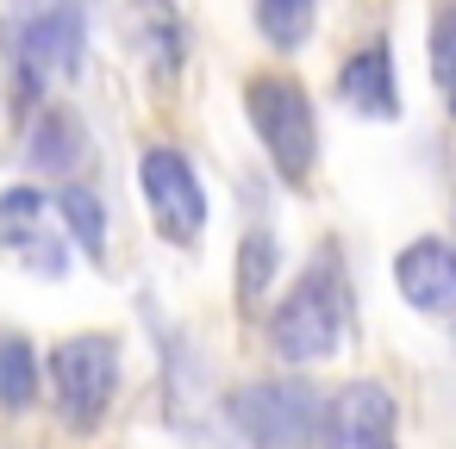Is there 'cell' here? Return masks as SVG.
I'll use <instances>...</instances> for the list:
<instances>
[{"instance_id": "e0dca14e", "label": "cell", "mask_w": 456, "mask_h": 449, "mask_svg": "<svg viewBox=\"0 0 456 449\" xmlns=\"http://www.w3.org/2000/svg\"><path fill=\"white\" fill-rule=\"evenodd\" d=\"M269 275H275V237L269 231H244V244H238V306H256Z\"/></svg>"}, {"instance_id": "52a82bcc", "label": "cell", "mask_w": 456, "mask_h": 449, "mask_svg": "<svg viewBox=\"0 0 456 449\" xmlns=\"http://www.w3.org/2000/svg\"><path fill=\"white\" fill-rule=\"evenodd\" d=\"M0 250H7L20 269L45 275V281H63L69 269V244L51 219V200L38 188H7L0 194Z\"/></svg>"}, {"instance_id": "7a4b0ae2", "label": "cell", "mask_w": 456, "mask_h": 449, "mask_svg": "<svg viewBox=\"0 0 456 449\" xmlns=\"http://www.w3.org/2000/svg\"><path fill=\"white\" fill-rule=\"evenodd\" d=\"M244 113L275 163V175L288 188H300L313 175V156H319V125H313V100L294 76H250L244 82Z\"/></svg>"}, {"instance_id": "8fae6325", "label": "cell", "mask_w": 456, "mask_h": 449, "mask_svg": "<svg viewBox=\"0 0 456 449\" xmlns=\"http://www.w3.org/2000/svg\"><path fill=\"white\" fill-rule=\"evenodd\" d=\"M126 38H132V51H138L157 76H175V63H182V20H175L169 0H132Z\"/></svg>"}, {"instance_id": "277c9868", "label": "cell", "mask_w": 456, "mask_h": 449, "mask_svg": "<svg viewBox=\"0 0 456 449\" xmlns=\"http://www.w3.org/2000/svg\"><path fill=\"white\" fill-rule=\"evenodd\" d=\"M138 194H144V212H151L157 237H169L175 250L200 244V231H207V188H200V175L188 169V156L175 144H151L138 156Z\"/></svg>"}, {"instance_id": "30bf717a", "label": "cell", "mask_w": 456, "mask_h": 449, "mask_svg": "<svg viewBox=\"0 0 456 449\" xmlns=\"http://www.w3.org/2000/svg\"><path fill=\"white\" fill-rule=\"evenodd\" d=\"M338 94H344V107L350 113H362V119H394L400 113V88H394V51L375 38V44H362L344 69H338Z\"/></svg>"}, {"instance_id": "5b68a950", "label": "cell", "mask_w": 456, "mask_h": 449, "mask_svg": "<svg viewBox=\"0 0 456 449\" xmlns=\"http://www.w3.org/2000/svg\"><path fill=\"white\" fill-rule=\"evenodd\" d=\"M88 51V0H51L45 13H32L13 38V63H20V88L26 100L51 82H69L82 69Z\"/></svg>"}, {"instance_id": "9c48e42d", "label": "cell", "mask_w": 456, "mask_h": 449, "mask_svg": "<svg viewBox=\"0 0 456 449\" xmlns=\"http://www.w3.org/2000/svg\"><path fill=\"white\" fill-rule=\"evenodd\" d=\"M394 281L406 293V306L431 312V318H456V244L444 237H419L394 256Z\"/></svg>"}, {"instance_id": "6da1fadb", "label": "cell", "mask_w": 456, "mask_h": 449, "mask_svg": "<svg viewBox=\"0 0 456 449\" xmlns=\"http://www.w3.org/2000/svg\"><path fill=\"white\" fill-rule=\"evenodd\" d=\"M344 331H350V281H344V262L338 250H325L294 287L288 300L275 306L269 318V349L281 362H325L344 349Z\"/></svg>"}, {"instance_id": "ba28073f", "label": "cell", "mask_w": 456, "mask_h": 449, "mask_svg": "<svg viewBox=\"0 0 456 449\" xmlns=\"http://www.w3.org/2000/svg\"><path fill=\"white\" fill-rule=\"evenodd\" d=\"M394 424H400V405L381 381H350L331 405H325V449H394Z\"/></svg>"}, {"instance_id": "9a60e30c", "label": "cell", "mask_w": 456, "mask_h": 449, "mask_svg": "<svg viewBox=\"0 0 456 449\" xmlns=\"http://www.w3.org/2000/svg\"><path fill=\"white\" fill-rule=\"evenodd\" d=\"M256 26L275 51H300L313 32V0H256Z\"/></svg>"}, {"instance_id": "8992f818", "label": "cell", "mask_w": 456, "mask_h": 449, "mask_svg": "<svg viewBox=\"0 0 456 449\" xmlns=\"http://www.w3.org/2000/svg\"><path fill=\"white\" fill-rule=\"evenodd\" d=\"M232 424L250 449H306L319 430V399L306 381H256L232 393Z\"/></svg>"}, {"instance_id": "3957f363", "label": "cell", "mask_w": 456, "mask_h": 449, "mask_svg": "<svg viewBox=\"0 0 456 449\" xmlns=\"http://www.w3.org/2000/svg\"><path fill=\"white\" fill-rule=\"evenodd\" d=\"M113 387H119V343L113 337L82 331V337H63L51 349V393H57V418L69 430H82V437L101 430Z\"/></svg>"}, {"instance_id": "2e32d148", "label": "cell", "mask_w": 456, "mask_h": 449, "mask_svg": "<svg viewBox=\"0 0 456 449\" xmlns=\"http://www.w3.org/2000/svg\"><path fill=\"white\" fill-rule=\"evenodd\" d=\"M431 82L444 94V113L456 119V0L431 13Z\"/></svg>"}, {"instance_id": "4fadbf2b", "label": "cell", "mask_w": 456, "mask_h": 449, "mask_svg": "<svg viewBox=\"0 0 456 449\" xmlns=\"http://www.w3.org/2000/svg\"><path fill=\"white\" fill-rule=\"evenodd\" d=\"M38 399V356L20 331H0V405L26 412Z\"/></svg>"}, {"instance_id": "7c38bea8", "label": "cell", "mask_w": 456, "mask_h": 449, "mask_svg": "<svg viewBox=\"0 0 456 449\" xmlns=\"http://www.w3.org/2000/svg\"><path fill=\"white\" fill-rule=\"evenodd\" d=\"M82 150H88L82 119H76L69 107H45V113H38V125H32V138H26L32 169H45V175H69V169L82 163Z\"/></svg>"}, {"instance_id": "5bb4252c", "label": "cell", "mask_w": 456, "mask_h": 449, "mask_svg": "<svg viewBox=\"0 0 456 449\" xmlns=\"http://www.w3.org/2000/svg\"><path fill=\"white\" fill-rule=\"evenodd\" d=\"M57 219L76 231L82 256L107 262V212H101V200H94L88 188H57Z\"/></svg>"}]
</instances>
